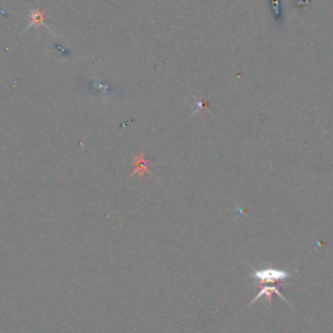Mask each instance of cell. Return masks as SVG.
Segmentation results:
<instances>
[{
  "mask_svg": "<svg viewBox=\"0 0 333 333\" xmlns=\"http://www.w3.org/2000/svg\"><path fill=\"white\" fill-rule=\"evenodd\" d=\"M293 276V273L288 271L276 268H263L255 269L252 268V272L249 275L250 278L255 280L256 284H264V282H281L284 280H288Z\"/></svg>",
  "mask_w": 333,
  "mask_h": 333,
  "instance_id": "6da1fadb",
  "label": "cell"
},
{
  "mask_svg": "<svg viewBox=\"0 0 333 333\" xmlns=\"http://www.w3.org/2000/svg\"><path fill=\"white\" fill-rule=\"evenodd\" d=\"M47 19V13L45 10H41V8H34V10L30 11L29 13V25H28V29L34 26L36 29H39L41 26H45L51 33H54V30L50 28V26L46 25L45 20Z\"/></svg>",
  "mask_w": 333,
  "mask_h": 333,
  "instance_id": "7a4b0ae2",
  "label": "cell"
},
{
  "mask_svg": "<svg viewBox=\"0 0 333 333\" xmlns=\"http://www.w3.org/2000/svg\"><path fill=\"white\" fill-rule=\"evenodd\" d=\"M295 4H298L297 7H306L310 4V0H295Z\"/></svg>",
  "mask_w": 333,
  "mask_h": 333,
  "instance_id": "8992f818",
  "label": "cell"
},
{
  "mask_svg": "<svg viewBox=\"0 0 333 333\" xmlns=\"http://www.w3.org/2000/svg\"><path fill=\"white\" fill-rule=\"evenodd\" d=\"M273 294H277L278 297L281 298L282 301L286 302V303H289L288 299H286V298H285L284 295L281 294V291L278 290V286H263V288L260 289V290H259L258 294H256L255 297L252 298V301L250 302V304H252L255 301H258L259 298L263 297V295H265V297H267V299H268V307H271V304H272V295H273ZM250 304H249V306H250Z\"/></svg>",
  "mask_w": 333,
  "mask_h": 333,
  "instance_id": "277c9868",
  "label": "cell"
},
{
  "mask_svg": "<svg viewBox=\"0 0 333 333\" xmlns=\"http://www.w3.org/2000/svg\"><path fill=\"white\" fill-rule=\"evenodd\" d=\"M149 164L150 162L146 159L143 152H141L138 156H134L133 158V172L130 173V177H133V176L143 177L146 173H149Z\"/></svg>",
  "mask_w": 333,
  "mask_h": 333,
  "instance_id": "3957f363",
  "label": "cell"
},
{
  "mask_svg": "<svg viewBox=\"0 0 333 333\" xmlns=\"http://www.w3.org/2000/svg\"><path fill=\"white\" fill-rule=\"evenodd\" d=\"M269 10L272 13V19L278 28L284 25V8L281 0H269Z\"/></svg>",
  "mask_w": 333,
  "mask_h": 333,
  "instance_id": "5b68a950",
  "label": "cell"
}]
</instances>
